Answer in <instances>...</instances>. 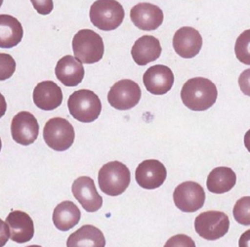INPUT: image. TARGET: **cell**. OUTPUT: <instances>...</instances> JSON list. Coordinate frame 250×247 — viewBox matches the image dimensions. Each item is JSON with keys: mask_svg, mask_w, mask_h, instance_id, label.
I'll use <instances>...</instances> for the list:
<instances>
[{"mask_svg": "<svg viewBox=\"0 0 250 247\" xmlns=\"http://www.w3.org/2000/svg\"><path fill=\"white\" fill-rule=\"evenodd\" d=\"M217 97L216 85L204 77L188 79L181 90L183 103L194 111H203L210 108L216 103Z\"/></svg>", "mask_w": 250, "mask_h": 247, "instance_id": "cell-1", "label": "cell"}, {"mask_svg": "<svg viewBox=\"0 0 250 247\" xmlns=\"http://www.w3.org/2000/svg\"><path fill=\"white\" fill-rule=\"evenodd\" d=\"M131 174L128 167L119 161H110L102 166L98 174L101 190L109 195L117 196L129 186Z\"/></svg>", "mask_w": 250, "mask_h": 247, "instance_id": "cell-2", "label": "cell"}, {"mask_svg": "<svg viewBox=\"0 0 250 247\" xmlns=\"http://www.w3.org/2000/svg\"><path fill=\"white\" fill-rule=\"evenodd\" d=\"M70 115L83 123L95 121L102 110V103L99 97L88 89L73 92L67 101Z\"/></svg>", "mask_w": 250, "mask_h": 247, "instance_id": "cell-3", "label": "cell"}, {"mask_svg": "<svg viewBox=\"0 0 250 247\" xmlns=\"http://www.w3.org/2000/svg\"><path fill=\"white\" fill-rule=\"evenodd\" d=\"M89 16L94 26L109 31L116 29L122 23L125 12L116 0H97L92 4Z\"/></svg>", "mask_w": 250, "mask_h": 247, "instance_id": "cell-4", "label": "cell"}, {"mask_svg": "<svg viewBox=\"0 0 250 247\" xmlns=\"http://www.w3.org/2000/svg\"><path fill=\"white\" fill-rule=\"evenodd\" d=\"M74 57L82 63H95L102 60L104 52L102 37L91 29L79 30L72 39Z\"/></svg>", "mask_w": 250, "mask_h": 247, "instance_id": "cell-5", "label": "cell"}, {"mask_svg": "<svg viewBox=\"0 0 250 247\" xmlns=\"http://www.w3.org/2000/svg\"><path fill=\"white\" fill-rule=\"evenodd\" d=\"M74 129L69 121L62 117L49 119L43 128V139L54 150L64 151L74 142Z\"/></svg>", "mask_w": 250, "mask_h": 247, "instance_id": "cell-6", "label": "cell"}, {"mask_svg": "<svg viewBox=\"0 0 250 247\" xmlns=\"http://www.w3.org/2000/svg\"><path fill=\"white\" fill-rule=\"evenodd\" d=\"M197 234L206 240H217L229 231V219L221 211H206L200 213L194 221Z\"/></svg>", "mask_w": 250, "mask_h": 247, "instance_id": "cell-7", "label": "cell"}, {"mask_svg": "<svg viewBox=\"0 0 250 247\" xmlns=\"http://www.w3.org/2000/svg\"><path fill=\"white\" fill-rule=\"evenodd\" d=\"M142 91L138 83L130 79H122L114 83L107 94L109 104L118 110H127L141 100Z\"/></svg>", "mask_w": 250, "mask_h": 247, "instance_id": "cell-8", "label": "cell"}, {"mask_svg": "<svg viewBox=\"0 0 250 247\" xmlns=\"http://www.w3.org/2000/svg\"><path fill=\"white\" fill-rule=\"evenodd\" d=\"M173 200L176 207L181 211L192 213L204 205L205 192L198 183L188 181L176 186L173 192Z\"/></svg>", "mask_w": 250, "mask_h": 247, "instance_id": "cell-9", "label": "cell"}, {"mask_svg": "<svg viewBox=\"0 0 250 247\" xmlns=\"http://www.w3.org/2000/svg\"><path fill=\"white\" fill-rule=\"evenodd\" d=\"M39 133V125L35 116L28 111L17 113L11 123L13 140L21 144L28 145L35 142Z\"/></svg>", "mask_w": 250, "mask_h": 247, "instance_id": "cell-10", "label": "cell"}, {"mask_svg": "<svg viewBox=\"0 0 250 247\" xmlns=\"http://www.w3.org/2000/svg\"><path fill=\"white\" fill-rule=\"evenodd\" d=\"M167 177V171L163 163L156 159H146L141 162L136 171L137 184L146 189H155L162 185Z\"/></svg>", "mask_w": 250, "mask_h": 247, "instance_id": "cell-11", "label": "cell"}, {"mask_svg": "<svg viewBox=\"0 0 250 247\" xmlns=\"http://www.w3.org/2000/svg\"><path fill=\"white\" fill-rule=\"evenodd\" d=\"M75 199L87 212H96L103 205V197L98 193L93 179L87 176L77 178L71 186Z\"/></svg>", "mask_w": 250, "mask_h": 247, "instance_id": "cell-12", "label": "cell"}, {"mask_svg": "<svg viewBox=\"0 0 250 247\" xmlns=\"http://www.w3.org/2000/svg\"><path fill=\"white\" fill-rule=\"evenodd\" d=\"M163 18L162 10L158 6L147 2L135 5L130 11L132 22L141 30H155L162 24Z\"/></svg>", "mask_w": 250, "mask_h": 247, "instance_id": "cell-13", "label": "cell"}, {"mask_svg": "<svg viewBox=\"0 0 250 247\" xmlns=\"http://www.w3.org/2000/svg\"><path fill=\"white\" fill-rule=\"evenodd\" d=\"M202 37L198 30L190 26L179 28L173 37V48L175 52L184 59L195 57L201 50Z\"/></svg>", "mask_w": 250, "mask_h": 247, "instance_id": "cell-14", "label": "cell"}, {"mask_svg": "<svg viewBox=\"0 0 250 247\" xmlns=\"http://www.w3.org/2000/svg\"><path fill=\"white\" fill-rule=\"evenodd\" d=\"M146 89L153 95H164L174 84L172 70L163 64H155L146 70L143 76Z\"/></svg>", "mask_w": 250, "mask_h": 247, "instance_id": "cell-15", "label": "cell"}, {"mask_svg": "<svg viewBox=\"0 0 250 247\" xmlns=\"http://www.w3.org/2000/svg\"><path fill=\"white\" fill-rule=\"evenodd\" d=\"M6 223L10 229V238L17 243H25L34 235V225L30 216L22 211L15 210L9 213Z\"/></svg>", "mask_w": 250, "mask_h": 247, "instance_id": "cell-16", "label": "cell"}, {"mask_svg": "<svg viewBox=\"0 0 250 247\" xmlns=\"http://www.w3.org/2000/svg\"><path fill=\"white\" fill-rule=\"evenodd\" d=\"M33 102L40 109L53 110L62 102V89L54 81H42L33 90Z\"/></svg>", "mask_w": 250, "mask_h": 247, "instance_id": "cell-17", "label": "cell"}, {"mask_svg": "<svg viewBox=\"0 0 250 247\" xmlns=\"http://www.w3.org/2000/svg\"><path fill=\"white\" fill-rule=\"evenodd\" d=\"M55 74L59 81L67 87L80 84L84 77V67L76 58L66 55L59 60L55 67Z\"/></svg>", "mask_w": 250, "mask_h": 247, "instance_id": "cell-18", "label": "cell"}, {"mask_svg": "<svg viewBox=\"0 0 250 247\" xmlns=\"http://www.w3.org/2000/svg\"><path fill=\"white\" fill-rule=\"evenodd\" d=\"M161 51L160 42L157 38L151 35H144L134 43L131 55L137 64L146 65L157 60L160 57Z\"/></svg>", "mask_w": 250, "mask_h": 247, "instance_id": "cell-19", "label": "cell"}, {"mask_svg": "<svg viewBox=\"0 0 250 247\" xmlns=\"http://www.w3.org/2000/svg\"><path fill=\"white\" fill-rule=\"evenodd\" d=\"M67 247H104L105 238L104 233L91 225L82 226L71 233L66 240Z\"/></svg>", "mask_w": 250, "mask_h": 247, "instance_id": "cell-20", "label": "cell"}, {"mask_svg": "<svg viewBox=\"0 0 250 247\" xmlns=\"http://www.w3.org/2000/svg\"><path fill=\"white\" fill-rule=\"evenodd\" d=\"M79 208L71 201H62L56 206L53 212V223L62 231H67L80 221Z\"/></svg>", "mask_w": 250, "mask_h": 247, "instance_id": "cell-21", "label": "cell"}, {"mask_svg": "<svg viewBox=\"0 0 250 247\" xmlns=\"http://www.w3.org/2000/svg\"><path fill=\"white\" fill-rule=\"evenodd\" d=\"M23 29L18 19L11 15H0V48H13L22 38Z\"/></svg>", "mask_w": 250, "mask_h": 247, "instance_id": "cell-22", "label": "cell"}, {"mask_svg": "<svg viewBox=\"0 0 250 247\" xmlns=\"http://www.w3.org/2000/svg\"><path fill=\"white\" fill-rule=\"evenodd\" d=\"M236 183V175L229 167L214 168L208 175L206 185L210 192L221 194L229 191Z\"/></svg>", "mask_w": 250, "mask_h": 247, "instance_id": "cell-23", "label": "cell"}, {"mask_svg": "<svg viewBox=\"0 0 250 247\" xmlns=\"http://www.w3.org/2000/svg\"><path fill=\"white\" fill-rule=\"evenodd\" d=\"M234 53L239 62L250 65V29L244 30L236 38Z\"/></svg>", "mask_w": 250, "mask_h": 247, "instance_id": "cell-24", "label": "cell"}, {"mask_svg": "<svg viewBox=\"0 0 250 247\" xmlns=\"http://www.w3.org/2000/svg\"><path fill=\"white\" fill-rule=\"evenodd\" d=\"M234 220L242 226H250V196H243L238 199L233 207Z\"/></svg>", "mask_w": 250, "mask_h": 247, "instance_id": "cell-25", "label": "cell"}, {"mask_svg": "<svg viewBox=\"0 0 250 247\" xmlns=\"http://www.w3.org/2000/svg\"><path fill=\"white\" fill-rule=\"evenodd\" d=\"M16 70V62L14 58L5 53H0V81L12 77Z\"/></svg>", "mask_w": 250, "mask_h": 247, "instance_id": "cell-26", "label": "cell"}, {"mask_svg": "<svg viewBox=\"0 0 250 247\" xmlns=\"http://www.w3.org/2000/svg\"><path fill=\"white\" fill-rule=\"evenodd\" d=\"M164 247H195V243L188 235L176 234L166 241Z\"/></svg>", "mask_w": 250, "mask_h": 247, "instance_id": "cell-27", "label": "cell"}, {"mask_svg": "<svg viewBox=\"0 0 250 247\" xmlns=\"http://www.w3.org/2000/svg\"><path fill=\"white\" fill-rule=\"evenodd\" d=\"M33 8L40 15H48L54 8L53 0H30Z\"/></svg>", "mask_w": 250, "mask_h": 247, "instance_id": "cell-28", "label": "cell"}, {"mask_svg": "<svg viewBox=\"0 0 250 247\" xmlns=\"http://www.w3.org/2000/svg\"><path fill=\"white\" fill-rule=\"evenodd\" d=\"M238 85L241 92L250 97V68L241 72L238 77Z\"/></svg>", "mask_w": 250, "mask_h": 247, "instance_id": "cell-29", "label": "cell"}, {"mask_svg": "<svg viewBox=\"0 0 250 247\" xmlns=\"http://www.w3.org/2000/svg\"><path fill=\"white\" fill-rule=\"evenodd\" d=\"M10 237V229L6 222L0 219V247H3Z\"/></svg>", "mask_w": 250, "mask_h": 247, "instance_id": "cell-30", "label": "cell"}, {"mask_svg": "<svg viewBox=\"0 0 250 247\" xmlns=\"http://www.w3.org/2000/svg\"><path fill=\"white\" fill-rule=\"evenodd\" d=\"M239 247H250V229L244 231L238 240Z\"/></svg>", "mask_w": 250, "mask_h": 247, "instance_id": "cell-31", "label": "cell"}, {"mask_svg": "<svg viewBox=\"0 0 250 247\" xmlns=\"http://www.w3.org/2000/svg\"><path fill=\"white\" fill-rule=\"evenodd\" d=\"M6 109H7V103H6V101H5V98L4 96L0 93V118L2 116H4L5 112H6Z\"/></svg>", "mask_w": 250, "mask_h": 247, "instance_id": "cell-32", "label": "cell"}, {"mask_svg": "<svg viewBox=\"0 0 250 247\" xmlns=\"http://www.w3.org/2000/svg\"><path fill=\"white\" fill-rule=\"evenodd\" d=\"M244 145L246 149L250 152V129L244 135Z\"/></svg>", "mask_w": 250, "mask_h": 247, "instance_id": "cell-33", "label": "cell"}, {"mask_svg": "<svg viewBox=\"0 0 250 247\" xmlns=\"http://www.w3.org/2000/svg\"><path fill=\"white\" fill-rule=\"evenodd\" d=\"M27 247H42V246H40V245H29Z\"/></svg>", "mask_w": 250, "mask_h": 247, "instance_id": "cell-34", "label": "cell"}, {"mask_svg": "<svg viewBox=\"0 0 250 247\" xmlns=\"http://www.w3.org/2000/svg\"><path fill=\"white\" fill-rule=\"evenodd\" d=\"M1 147H2V142H1V138H0V151H1Z\"/></svg>", "mask_w": 250, "mask_h": 247, "instance_id": "cell-35", "label": "cell"}, {"mask_svg": "<svg viewBox=\"0 0 250 247\" xmlns=\"http://www.w3.org/2000/svg\"><path fill=\"white\" fill-rule=\"evenodd\" d=\"M2 3H3V0H0V7H1V5H2Z\"/></svg>", "mask_w": 250, "mask_h": 247, "instance_id": "cell-36", "label": "cell"}]
</instances>
